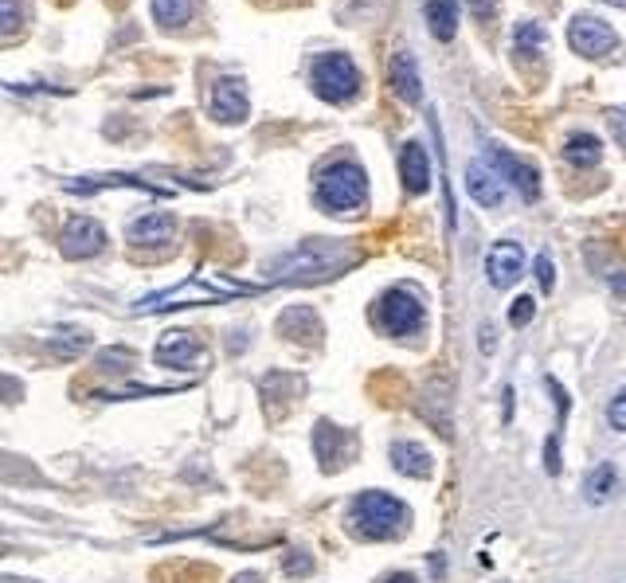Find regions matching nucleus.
Segmentation results:
<instances>
[{
	"label": "nucleus",
	"instance_id": "nucleus-1",
	"mask_svg": "<svg viewBox=\"0 0 626 583\" xmlns=\"http://www.w3.org/2000/svg\"><path fill=\"white\" fill-rule=\"evenodd\" d=\"M407 521H411V513H407V505H403L400 497L392 494H380V490H368V494H360L353 501V509H349V529L364 540H392L400 537L403 529H407Z\"/></svg>",
	"mask_w": 626,
	"mask_h": 583
},
{
	"label": "nucleus",
	"instance_id": "nucleus-2",
	"mask_svg": "<svg viewBox=\"0 0 626 583\" xmlns=\"http://www.w3.org/2000/svg\"><path fill=\"white\" fill-rule=\"evenodd\" d=\"M317 200L329 212H360L368 200V180L364 169L353 161H337L317 177Z\"/></svg>",
	"mask_w": 626,
	"mask_h": 583
},
{
	"label": "nucleus",
	"instance_id": "nucleus-3",
	"mask_svg": "<svg viewBox=\"0 0 626 583\" xmlns=\"http://www.w3.org/2000/svg\"><path fill=\"white\" fill-rule=\"evenodd\" d=\"M349 259H357V251L345 247V243H306V247H298L294 255L278 259V263H274V274H278V278H302V274L317 278V274H337Z\"/></svg>",
	"mask_w": 626,
	"mask_h": 583
},
{
	"label": "nucleus",
	"instance_id": "nucleus-4",
	"mask_svg": "<svg viewBox=\"0 0 626 583\" xmlns=\"http://www.w3.org/2000/svg\"><path fill=\"white\" fill-rule=\"evenodd\" d=\"M357 67H353V59L349 55H341V51H329V55H321L317 63H313V90L325 98V102H345V98H353L357 94Z\"/></svg>",
	"mask_w": 626,
	"mask_h": 583
},
{
	"label": "nucleus",
	"instance_id": "nucleus-5",
	"mask_svg": "<svg viewBox=\"0 0 626 583\" xmlns=\"http://www.w3.org/2000/svg\"><path fill=\"white\" fill-rule=\"evenodd\" d=\"M376 321H380V329H388L392 337L415 333V329L423 325V302H419V294H411V290H388V294L380 298Z\"/></svg>",
	"mask_w": 626,
	"mask_h": 583
},
{
	"label": "nucleus",
	"instance_id": "nucleus-6",
	"mask_svg": "<svg viewBox=\"0 0 626 583\" xmlns=\"http://www.w3.org/2000/svg\"><path fill=\"white\" fill-rule=\"evenodd\" d=\"M568 44L576 47L583 59H599V55L615 51V32L595 16H576L568 28Z\"/></svg>",
	"mask_w": 626,
	"mask_h": 583
},
{
	"label": "nucleus",
	"instance_id": "nucleus-7",
	"mask_svg": "<svg viewBox=\"0 0 626 583\" xmlns=\"http://www.w3.org/2000/svg\"><path fill=\"white\" fill-rule=\"evenodd\" d=\"M313 450H317V458H321L325 470H341V466L349 462V454H357V439H353L349 431L333 427V423H317V431H313Z\"/></svg>",
	"mask_w": 626,
	"mask_h": 583
},
{
	"label": "nucleus",
	"instance_id": "nucleus-8",
	"mask_svg": "<svg viewBox=\"0 0 626 583\" xmlns=\"http://www.w3.org/2000/svg\"><path fill=\"white\" fill-rule=\"evenodd\" d=\"M486 161H490L493 169L501 173V180H509L525 200H537L540 196V177L533 165H525V161H517L513 153H505V149H497V145H490L486 149Z\"/></svg>",
	"mask_w": 626,
	"mask_h": 583
},
{
	"label": "nucleus",
	"instance_id": "nucleus-9",
	"mask_svg": "<svg viewBox=\"0 0 626 583\" xmlns=\"http://www.w3.org/2000/svg\"><path fill=\"white\" fill-rule=\"evenodd\" d=\"M466 192L482 204V208H497L505 196V180L493 173L490 161H470L466 165Z\"/></svg>",
	"mask_w": 626,
	"mask_h": 583
},
{
	"label": "nucleus",
	"instance_id": "nucleus-10",
	"mask_svg": "<svg viewBox=\"0 0 626 583\" xmlns=\"http://www.w3.org/2000/svg\"><path fill=\"white\" fill-rule=\"evenodd\" d=\"M400 173H403V188L415 192V196H423L431 188V157H427V149L419 141H407L403 145Z\"/></svg>",
	"mask_w": 626,
	"mask_h": 583
},
{
	"label": "nucleus",
	"instance_id": "nucleus-11",
	"mask_svg": "<svg viewBox=\"0 0 626 583\" xmlns=\"http://www.w3.org/2000/svg\"><path fill=\"white\" fill-rule=\"evenodd\" d=\"M521 267H525V251L517 243H497L486 259V270H490V282L493 286H513L521 278Z\"/></svg>",
	"mask_w": 626,
	"mask_h": 583
},
{
	"label": "nucleus",
	"instance_id": "nucleus-12",
	"mask_svg": "<svg viewBox=\"0 0 626 583\" xmlns=\"http://www.w3.org/2000/svg\"><path fill=\"white\" fill-rule=\"evenodd\" d=\"M212 114L220 122H243L247 118V90L239 79H220L212 87Z\"/></svg>",
	"mask_w": 626,
	"mask_h": 583
},
{
	"label": "nucleus",
	"instance_id": "nucleus-13",
	"mask_svg": "<svg viewBox=\"0 0 626 583\" xmlns=\"http://www.w3.org/2000/svg\"><path fill=\"white\" fill-rule=\"evenodd\" d=\"M388 75H392V87H396V94H400L403 102H419V98H423L419 67H415V55H411V51H396V55H392Z\"/></svg>",
	"mask_w": 626,
	"mask_h": 583
},
{
	"label": "nucleus",
	"instance_id": "nucleus-14",
	"mask_svg": "<svg viewBox=\"0 0 626 583\" xmlns=\"http://www.w3.org/2000/svg\"><path fill=\"white\" fill-rule=\"evenodd\" d=\"M102 247V227L90 224V220H75L63 235V255L79 259V255H94Z\"/></svg>",
	"mask_w": 626,
	"mask_h": 583
},
{
	"label": "nucleus",
	"instance_id": "nucleus-15",
	"mask_svg": "<svg viewBox=\"0 0 626 583\" xmlns=\"http://www.w3.org/2000/svg\"><path fill=\"white\" fill-rule=\"evenodd\" d=\"M583 494L591 505H603V501H611V497L619 494V470L611 466V462H603V466H595L591 474H587V482H583Z\"/></svg>",
	"mask_w": 626,
	"mask_h": 583
},
{
	"label": "nucleus",
	"instance_id": "nucleus-16",
	"mask_svg": "<svg viewBox=\"0 0 626 583\" xmlns=\"http://www.w3.org/2000/svg\"><path fill=\"white\" fill-rule=\"evenodd\" d=\"M392 466L407 478H427L431 474V454L415 443H396L392 447Z\"/></svg>",
	"mask_w": 626,
	"mask_h": 583
},
{
	"label": "nucleus",
	"instance_id": "nucleus-17",
	"mask_svg": "<svg viewBox=\"0 0 626 583\" xmlns=\"http://www.w3.org/2000/svg\"><path fill=\"white\" fill-rule=\"evenodd\" d=\"M427 24L435 40H454L458 32V0H427Z\"/></svg>",
	"mask_w": 626,
	"mask_h": 583
},
{
	"label": "nucleus",
	"instance_id": "nucleus-18",
	"mask_svg": "<svg viewBox=\"0 0 626 583\" xmlns=\"http://www.w3.org/2000/svg\"><path fill=\"white\" fill-rule=\"evenodd\" d=\"M157 357L161 364H173V368H188L192 360H200V349H196V341H188V337H169V341H161V349H157Z\"/></svg>",
	"mask_w": 626,
	"mask_h": 583
},
{
	"label": "nucleus",
	"instance_id": "nucleus-19",
	"mask_svg": "<svg viewBox=\"0 0 626 583\" xmlns=\"http://www.w3.org/2000/svg\"><path fill=\"white\" fill-rule=\"evenodd\" d=\"M564 157L572 161V165H580V169H591L599 157H603V145L595 141L591 134H572L568 137V149H564Z\"/></svg>",
	"mask_w": 626,
	"mask_h": 583
},
{
	"label": "nucleus",
	"instance_id": "nucleus-20",
	"mask_svg": "<svg viewBox=\"0 0 626 583\" xmlns=\"http://www.w3.org/2000/svg\"><path fill=\"white\" fill-rule=\"evenodd\" d=\"M282 329H286V337H298V341H317V333H321V321L313 310H290V314H282Z\"/></svg>",
	"mask_w": 626,
	"mask_h": 583
},
{
	"label": "nucleus",
	"instance_id": "nucleus-21",
	"mask_svg": "<svg viewBox=\"0 0 626 583\" xmlns=\"http://www.w3.org/2000/svg\"><path fill=\"white\" fill-rule=\"evenodd\" d=\"M153 16L165 28H180L192 20V0H153Z\"/></svg>",
	"mask_w": 626,
	"mask_h": 583
},
{
	"label": "nucleus",
	"instance_id": "nucleus-22",
	"mask_svg": "<svg viewBox=\"0 0 626 583\" xmlns=\"http://www.w3.org/2000/svg\"><path fill=\"white\" fill-rule=\"evenodd\" d=\"M169 231H173L169 216H145V220H137L130 227V235H134L137 243H161V239H169Z\"/></svg>",
	"mask_w": 626,
	"mask_h": 583
},
{
	"label": "nucleus",
	"instance_id": "nucleus-23",
	"mask_svg": "<svg viewBox=\"0 0 626 583\" xmlns=\"http://www.w3.org/2000/svg\"><path fill=\"white\" fill-rule=\"evenodd\" d=\"M28 24V4L24 0H0V36H16Z\"/></svg>",
	"mask_w": 626,
	"mask_h": 583
},
{
	"label": "nucleus",
	"instance_id": "nucleus-24",
	"mask_svg": "<svg viewBox=\"0 0 626 583\" xmlns=\"http://www.w3.org/2000/svg\"><path fill=\"white\" fill-rule=\"evenodd\" d=\"M513 47H517L521 55H540V51L548 47V36H544V28H540V24H517V32H513Z\"/></svg>",
	"mask_w": 626,
	"mask_h": 583
},
{
	"label": "nucleus",
	"instance_id": "nucleus-25",
	"mask_svg": "<svg viewBox=\"0 0 626 583\" xmlns=\"http://www.w3.org/2000/svg\"><path fill=\"white\" fill-rule=\"evenodd\" d=\"M607 419H611V427L615 431H626V388L611 400V407H607Z\"/></svg>",
	"mask_w": 626,
	"mask_h": 583
},
{
	"label": "nucleus",
	"instance_id": "nucleus-26",
	"mask_svg": "<svg viewBox=\"0 0 626 583\" xmlns=\"http://www.w3.org/2000/svg\"><path fill=\"white\" fill-rule=\"evenodd\" d=\"M533 310H537L533 298H517V306H513V314H509V325H529V321H533Z\"/></svg>",
	"mask_w": 626,
	"mask_h": 583
},
{
	"label": "nucleus",
	"instance_id": "nucleus-27",
	"mask_svg": "<svg viewBox=\"0 0 626 583\" xmlns=\"http://www.w3.org/2000/svg\"><path fill=\"white\" fill-rule=\"evenodd\" d=\"M544 462H548V474H560V443H556V435L544 447Z\"/></svg>",
	"mask_w": 626,
	"mask_h": 583
},
{
	"label": "nucleus",
	"instance_id": "nucleus-28",
	"mask_svg": "<svg viewBox=\"0 0 626 583\" xmlns=\"http://www.w3.org/2000/svg\"><path fill=\"white\" fill-rule=\"evenodd\" d=\"M537 282L544 290H552V259H544V255L537 259Z\"/></svg>",
	"mask_w": 626,
	"mask_h": 583
},
{
	"label": "nucleus",
	"instance_id": "nucleus-29",
	"mask_svg": "<svg viewBox=\"0 0 626 583\" xmlns=\"http://www.w3.org/2000/svg\"><path fill=\"white\" fill-rule=\"evenodd\" d=\"M470 8H474V16H478V20H490L493 8H497V0H470Z\"/></svg>",
	"mask_w": 626,
	"mask_h": 583
},
{
	"label": "nucleus",
	"instance_id": "nucleus-30",
	"mask_svg": "<svg viewBox=\"0 0 626 583\" xmlns=\"http://www.w3.org/2000/svg\"><path fill=\"white\" fill-rule=\"evenodd\" d=\"M611 126H615V134H619V141L626 145V110H611Z\"/></svg>",
	"mask_w": 626,
	"mask_h": 583
},
{
	"label": "nucleus",
	"instance_id": "nucleus-31",
	"mask_svg": "<svg viewBox=\"0 0 626 583\" xmlns=\"http://www.w3.org/2000/svg\"><path fill=\"white\" fill-rule=\"evenodd\" d=\"M286 572L302 576V572H310V560H306V556H294V560H286Z\"/></svg>",
	"mask_w": 626,
	"mask_h": 583
},
{
	"label": "nucleus",
	"instance_id": "nucleus-32",
	"mask_svg": "<svg viewBox=\"0 0 626 583\" xmlns=\"http://www.w3.org/2000/svg\"><path fill=\"white\" fill-rule=\"evenodd\" d=\"M384 583H415V580H411V576H403V572H400V576H392V580H384Z\"/></svg>",
	"mask_w": 626,
	"mask_h": 583
},
{
	"label": "nucleus",
	"instance_id": "nucleus-33",
	"mask_svg": "<svg viewBox=\"0 0 626 583\" xmlns=\"http://www.w3.org/2000/svg\"><path fill=\"white\" fill-rule=\"evenodd\" d=\"M607 4H619V8H626V0H607Z\"/></svg>",
	"mask_w": 626,
	"mask_h": 583
}]
</instances>
